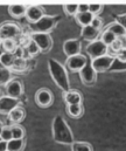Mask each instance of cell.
<instances>
[{
  "instance_id": "ee69618b",
  "label": "cell",
  "mask_w": 126,
  "mask_h": 151,
  "mask_svg": "<svg viewBox=\"0 0 126 151\" xmlns=\"http://www.w3.org/2000/svg\"><path fill=\"white\" fill-rule=\"evenodd\" d=\"M0 141H1V138H0Z\"/></svg>"
},
{
  "instance_id": "83f0119b",
  "label": "cell",
  "mask_w": 126,
  "mask_h": 151,
  "mask_svg": "<svg viewBox=\"0 0 126 151\" xmlns=\"http://www.w3.org/2000/svg\"><path fill=\"white\" fill-rule=\"evenodd\" d=\"M25 148L23 139H12L7 143V151H22Z\"/></svg>"
},
{
  "instance_id": "7402d4cb",
  "label": "cell",
  "mask_w": 126,
  "mask_h": 151,
  "mask_svg": "<svg viewBox=\"0 0 126 151\" xmlns=\"http://www.w3.org/2000/svg\"><path fill=\"white\" fill-rule=\"evenodd\" d=\"M1 46H2V48H4L5 52H7V53H13V54H15V52H16L18 48L20 47L18 40H14V39L2 40Z\"/></svg>"
},
{
  "instance_id": "74e56055",
  "label": "cell",
  "mask_w": 126,
  "mask_h": 151,
  "mask_svg": "<svg viewBox=\"0 0 126 151\" xmlns=\"http://www.w3.org/2000/svg\"><path fill=\"white\" fill-rule=\"evenodd\" d=\"M115 19H116V21H117V22H119L120 25H123V26L126 28V13L125 14L116 15V17H115Z\"/></svg>"
},
{
  "instance_id": "8d00e7d4",
  "label": "cell",
  "mask_w": 126,
  "mask_h": 151,
  "mask_svg": "<svg viewBox=\"0 0 126 151\" xmlns=\"http://www.w3.org/2000/svg\"><path fill=\"white\" fill-rule=\"evenodd\" d=\"M115 58H117V59H118V60H120V61L126 62V48L120 49V50L115 55Z\"/></svg>"
},
{
  "instance_id": "d590c367",
  "label": "cell",
  "mask_w": 126,
  "mask_h": 151,
  "mask_svg": "<svg viewBox=\"0 0 126 151\" xmlns=\"http://www.w3.org/2000/svg\"><path fill=\"white\" fill-rule=\"evenodd\" d=\"M91 26L95 27L96 29H99L100 31L102 27H103V20L99 17H95L93 20H92V22H91Z\"/></svg>"
},
{
  "instance_id": "30bf717a",
  "label": "cell",
  "mask_w": 126,
  "mask_h": 151,
  "mask_svg": "<svg viewBox=\"0 0 126 151\" xmlns=\"http://www.w3.org/2000/svg\"><path fill=\"white\" fill-rule=\"evenodd\" d=\"M53 93L49 89L41 88L35 94V103L41 108H48L53 103Z\"/></svg>"
},
{
  "instance_id": "ffe728a7",
  "label": "cell",
  "mask_w": 126,
  "mask_h": 151,
  "mask_svg": "<svg viewBox=\"0 0 126 151\" xmlns=\"http://www.w3.org/2000/svg\"><path fill=\"white\" fill-rule=\"evenodd\" d=\"M106 29H109L110 32H112L117 38L126 37V28L123 25H120L119 22H117V21H113V22L109 24L106 26Z\"/></svg>"
},
{
  "instance_id": "f35d334b",
  "label": "cell",
  "mask_w": 126,
  "mask_h": 151,
  "mask_svg": "<svg viewBox=\"0 0 126 151\" xmlns=\"http://www.w3.org/2000/svg\"><path fill=\"white\" fill-rule=\"evenodd\" d=\"M89 12V4H78V13Z\"/></svg>"
},
{
  "instance_id": "b9f144b4",
  "label": "cell",
  "mask_w": 126,
  "mask_h": 151,
  "mask_svg": "<svg viewBox=\"0 0 126 151\" xmlns=\"http://www.w3.org/2000/svg\"><path fill=\"white\" fill-rule=\"evenodd\" d=\"M1 42H2V40H1V38H0V45H1Z\"/></svg>"
},
{
  "instance_id": "3957f363",
  "label": "cell",
  "mask_w": 126,
  "mask_h": 151,
  "mask_svg": "<svg viewBox=\"0 0 126 151\" xmlns=\"http://www.w3.org/2000/svg\"><path fill=\"white\" fill-rule=\"evenodd\" d=\"M60 19H61V17H58V15H44L36 24L32 25L31 28L33 29L34 33H47V34H49L55 28V26L57 25Z\"/></svg>"
},
{
  "instance_id": "e0dca14e",
  "label": "cell",
  "mask_w": 126,
  "mask_h": 151,
  "mask_svg": "<svg viewBox=\"0 0 126 151\" xmlns=\"http://www.w3.org/2000/svg\"><path fill=\"white\" fill-rule=\"evenodd\" d=\"M27 5H21V4H14V5H9L8 6V12L9 14L15 18V19H20L22 17H26V12H27Z\"/></svg>"
},
{
  "instance_id": "8fae6325",
  "label": "cell",
  "mask_w": 126,
  "mask_h": 151,
  "mask_svg": "<svg viewBox=\"0 0 126 151\" xmlns=\"http://www.w3.org/2000/svg\"><path fill=\"white\" fill-rule=\"evenodd\" d=\"M81 49H82V43L77 39H70L64 41L63 43V52L67 55V58H71L81 54Z\"/></svg>"
},
{
  "instance_id": "ab89813d",
  "label": "cell",
  "mask_w": 126,
  "mask_h": 151,
  "mask_svg": "<svg viewBox=\"0 0 126 151\" xmlns=\"http://www.w3.org/2000/svg\"><path fill=\"white\" fill-rule=\"evenodd\" d=\"M0 151H7V142L0 141Z\"/></svg>"
},
{
  "instance_id": "1f68e13d",
  "label": "cell",
  "mask_w": 126,
  "mask_h": 151,
  "mask_svg": "<svg viewBox=\"0 0 126 151\" xmlns=\"http://www.w3.org/2000/svg\"><path fill=\"white\" fill-rule=\"evenodd\" d=\"M63 11L69 17H76L78 14V4H69L63 6Z\"/></svg>"
},
{
  "instance_id": "ba28073f",
  "label": "cell",
  "mask_w": 126,
  "mask_h": 151,
  "mask_svg": "<svg viewBox=\"0 0 126 151\" xmlns=\"http://www.w3.org/2000/svg\"><path fill=\"white\" fill-rule=\"evenodd\" d=\"M88 58L83 54H78L71 58H68L65 61V68L69 69L70 72H81L84 67L88 65Z\"/></svg>"
},
{
  "instance_id": "6da1fadb",
  "label": "cell",
  "mask_w": 126,
  "mask_h": 151,
  "mask_svg": "<svg viewBox=\"0 0 126 151\" xmlns=\"http://www.w3.org/2000/svg\"><path fill=\"white\" fill-rule=\"evenodd\" d=\"M48 69H49V73H50L53 81L61 90H63V93L70 90L69 75H68V72H67V68L64 65H62L56 59H49L48 60Z\"/></svg>"
},
{
  "instance_id": "2e32d148",
  "label": "cell",
  "mask_w": 126,
  "mask_h": 151,
  "mask_svg": "<svg viewBox=\"0 0 126 151\" xmlns=\"http://www.w3.org/2000/svg\"><path fill=\"white\" fill-rule=\"evenodd\" d=\"M63 99H64V102L67 103V106H70V104H82V94L77 90H68L64 93L63 95Z\"/></svg>"
},
{
  "instance_id": "484cf974",
  "label": "cell",
  "mask_w": 126,
  "mask_h": 151,
  "mask_svg": "<svg viewBox=\"0 0 126 151\" xmlns=\"http://www.w3.org/2000/svg\"><path fill=\"white\" fill-rule=\"evenodd\" d=\"M13 80V74L12 70L5 67L0 68V86H6L8 82Z\"/></svg>"
},
{
  "instance_id": "44dd1931",
  "label": "cell",
  "mask_w": 126,
  "mask_h": 151,
  "mask_svg": "<svg viewBox=\"0 0 126 151\" xmlns=\"http://www.w3.org/2000/svg\"><path fill=\"white\" fill-rule=\"evenodd\" d=\"M93 15L90 13V12H84V13H78L76 17H75V20L78 25H81L82 27H85V26H89L91 25L92 20H93Z\"/></svg>"
},
{
  "instance_id": "e575fe53",
  "label": "cell",
  "mask_w": 126,
  "mask_h": 151,
  "mask_svg": "<svg viewBox=\"0 0 126 151\" xmlns=\"http://www.w3.org/2000/svg\"><path fill=\"white\" fill-rule=\"evenodd\" d=\"M124 47H123V43H122V41H120V39H117L110 47H109V50H112L113 52V56L120 50V49H123Z\"/></svg>"
},
{
  "instance_id": "9c48e42d",
  "label": "cell",
  "mask_w": 126,
  "mask_h": 151,
  "mask_svg": "<svg viewBox=\"0 0 126 151\" xmlns=\"http://www.w3.org/2000/svg\"><path fill=\"white\" fill-rule=\"evenodd\" d=\"M5 89H6L7 96L16 99V100H19L23 94V84L21 81L16 80V78H13L11 82H8L5 86Z\"/></svg>"
},
{
  "instance_id": "ac0fdd59",
  "label": "cell",
  "mask_w": 126,
  "mask_h": 151,
  "mask_svg": "<svg viewBox=\"0 0 126 151\" xmlns=\"http://www.w3.org/2000/svg\"><path fill=\"white\" fill-rule=\"evenodd\" d=\"M25 110H23V108L22 107H16L15 109H13L11 113L7 115V117H8V119H9V122L12 123V125L13 124H19V123H21L22 121H23V118H25Z\"/></svg>"
},
{
  "instance_id": "7a4b0ae2",
  "label": "cell",
  "mask_w": 126,
  "mask_h": 151,
  "mask_svg": "<svg viewBox=\"0 0 126 151\" xmlns=\"http://www.w3.org/2000/svg\"><path fill=\"white\" fill-rule=\"evenodd\" d=\"M53 137L54 141L61 144H69L71 145L74 143V135L71 132V129L69 128L67 121L57 115L53 121Z\"/></svg>"
},
{
  "instance_id": "d6986e66",
  "label": "cell",
  "mask_w": 126,
  "mask_h": 151,
  "mask_svg": "<svg viewBox=\"0 0 126 151\" xmlns=\"http://www.w3.org/2000/svg\"><path fill=\"white\" fill-rule=\"evenodd\" d=\"M22 48H23V58L25 59H27V56H34L40 53V48L31 38L27 40L26 45L22 46Z\"/></svg>"
},
{
  "instance_id": "d4e9b609",
  "label": "cell",
  "mask_w": 126,
  "mask_h": 151,
  "mask_svg": "<svg viewBox=\"0 0 126 151\" xmlns=\"http://www.w3.org/2000/svg\"><path fill=\"white\" fill-rule=\"evenodd\" d=\"M117 37L112 33V32H110L109 29H104V31H102V34H100V38H99V40H102L107 47H110L116 40H117Z\"/></svg>"
},
{
  "instance_id": "f1b7e54d",
  "label": "cell",
  "mask_w": 126,
  "mask_h": 151,
  "mask_svg": "<svg viewBox=\"0 0 126 151\" xmlns=\"http://www.w3.org/2000/svg\"><path fill=\"white\" fill-rule=\"evenodd\" d=\"M71 151H93L91 144L86 142H74L71 144Z\"/></svg>"
},
{
  "instance_id": "5bb4252c",
  "label": "cell",
  "mask_w": 126,
  "mask_h": 151,
  "mask_svg": "<svg viewBox=\"0 0 126 151\" xmlns=\"http://www.w3.org/2000/svg\"><path fill=\"white\" fill-rule=\"evenodd\" d=\"M20 101L9 96H0V114L8 115L13 109L19 107Z\"/></svg>"
},
{
  "instance_id": "8992f818",
  "label": "cell",
  "mask_w": 126,
  "mask_h": 151,
  "mask_svg": "<svg viewBox=\"0 0 126 151\" xmlns=\"http://www.w3.org/2000/svg\"><path fill=\"white\" fill-rule=\"evenodd\" d=\"M113 61H115V56L111 54H106L100 58L91 60L90 63L97 73H104V72H110V68H111Z\"/></svg>"
},
{
  "instance_id": "603a6c76",
  "label": "cell",
  "mask_w": 126,
  "mask_h": 151,
  "mask_svg": "<svg viewBox=\"0 0 126 151\" xmlns=\"http://www.w3.org/2000/svg\"><path fill=\"white\" fill-rule=\"evenodd\" d=\"M15 60H16V55L13 54V53H7V52H5L4 55L0 58V62H1L2 67L8 68V69L12 68L13 63L15 62Z\"/></svg>"
},
{
  "instance_id": "f546056e",
  "label": "cell",
  "mask_w": 126,
  "mask_h": 151,
  "mask_svg": "<svg viewBox=\"0 0 126 151\" xmlns=\"http://www.w3.org/2000/svg\"><path fill=\"white\" fill-rule=\"evenodd\" d=\"M12 128V134L14 139H23L25 138V129L19 125V124H13L11 125Z\"/></svg>"
},
{
  "instance_id": "5b68a950",
  "label": "cell",
  "mask_w": 126,
  "mask_h": 151,
  "mask_svg": "<svg viewBox=\"0 0 126 151\" xmlns=\"http://www.w3.org/2000/svg\"><path fill=\"white\" fill-rule=\"evenodd\" d=\"M22 31L20 26L15 22H2L0 25V38L1 40H8V39H16L21 35Z\"/></svg>"
},
{
  "instance_id": "7c38bea8",
  "label": "cell",
  "mask_w": 126,
  "mask_h": 151,
  "mask_svg": "<svg viewBox=\"0 0 126 151\" xmlns=\"http://www.w3.org/2000/svg\"><path fill=\"white\" fill-rule=\"evenodd\" d=\"M80 77L84 86H93L97 81V72L92 68L91 63H88L80 72Z\"/></svg>"
},
{
  "instance_id": "4316f807",
  "label": "cell",
  "mask_w": 126,
  "mask_h": 151,
  "mask_svg": "<svg viewBox=\"0 0 126 151\" xmlns=\"http://www.w3.org/2000/svg\"><path fill=\"white\" fill-rule=\"evenodd\" d=\"M26 69H27V59L25 58H16L15 62L11 68L12 72H19V73H22Z\"/></svg>"
},
{
  "instance_id": "836d02e7",
  "label": "cell",
  "mask_w": 126,
  "mask_h": 151,
  "mask_svg": "<svg viewBox=\"0 0 126 151\" xmlns=\"http://www.w3.org/2000/svg\"><path fill=\"white\" fill-rule=\"evenodd\" d=\"M102 9H103V5L100 4H89V12L93 17H98L102 13Z\"/></svg>"
},
{
  "instance_id": "277c9868",
  "label": "cell",
  "mask_w": 126,
  "mask_h": 151,
  "mask_svg": "<svg viewBox=\"0 0 126 151\" xmlns=\"http://www.w3.org/2000/svg\"><path fill=\"white\" fill-rule=\"evenodd\" d=\"M85 52H86L88 56L91 60H93V59H97V58L109 54V47L102 40L98 39V40L89 42L85 47Z\"/></svg>"
},
{
  "instance_id": "d6a6232c",
  "label": "cell",
  "mask_w": 126,
  "mask_h": 151,
  "mask_svg": "<svg viewBox=\"0 0 126 151\" xmlns=\"http://www.w3.org/2000/svg\"><path fill=\"white\" fill-rule=\"evenodd\" d=\"M123 70H126V62L115 58V61L110 68V72H123Z\"/></svg>"
},
{
  "instance_id": "4fadbf2b",
  "label": "cell",
  "mask_w": 126,
  "mask_h": 151,
  "mask_svg": "<svg viewBox=\"0 0 126 151\" xmlns=\"http://www.w3.org/2000/svg\"><path fill=\"white\" fill-rule=\"evenodd\" d=\"M42 17H44L43 8L39 5H29L26 12V19L31 25L36 24Z\"/></svg>"
},
{
  "instance_id": "60d3db41",
  "label": "cell",
  "mask_w": 126,
  "mask_h": 151,
  "mask_svg": "<svg viewBox=\"0 0 126 151\" xmlns=\"http://www.w3.org/2000/svg\"><path fill=\"white\" fill-rule=\"evenodd\" d=\"M4 53H5V50H4V48H2V46L0 45V58L4 55Z\"/></svg>"
},
{
  "instance_id": "52a82bcc",
  "label": "cell",
  "mask_w": 126,
  "mask_h": 151,
  "mask_svg": "<svg viewBox=\"0 0 126 151\" xmlns=\"http://www.w3.org/2000/svg\"><path fill=\"white\" fill-rule=\"evenodd\" d=\"M31 39L38 45V47L40 48L41 53H47L53 47V39L50 37V34L47 33H34L32 32Z\"/></svg>"
},
{
  "instance_id": "4dcf8cb0",
  "label": "cell",
  "mask_w": 126,
  "mask_h": 151,
  "mask_svg": "<svg viewBox=\"0 0 126 151\" xmlns=\"http://www.w3.org/2000/svg\"><path fill=\"white\" fill-rule=\"evenodd\" d=\"M0 138H1V141L7 142V143H8L9 141H12V139H13L12 128L8 127V125H4L2 129H1V131H0Z\"/></svg>"
},
{
  "instance_id": "cb8c5ba5",
  "label": "cell",
  "mask_w": 126,
  "mask_h": 151,
  "mask_svg": "<svg viewBox=\"0 0 126 151\" xmlns=\"http://www.w3.org/2000/svg\"><path fill=\"white\" fill-rule=\"evenodd\" d=\"M83 106L82 104H70L67 106V113L73 118H80L83 115Z\"/></svg>"
},
{
  "instance_id": "9a60e30c",
  "label": "cell",
  "mask_w": 126,
  "mask_h": 151,
  "mask_svg": "<svg viewBox=\"0 0 126 151\" xmlns=\"http://www.w3.org/2000/svg\"><path fill=\"white\" fill-rule=\"evenodd\" d=\"M100 34H102V31L99 29H96L95 27H92L91 25L89 26H85L82 27V32H81V35L84 40L91 42V41H95V40H98L100 38Z\"/></svg>"
},
{
  "instance_id": "7bdbcfd3",
  "label": "cell",
  "mask_w": 126,
  "mask_h": 151,
  "mask_svg": "<svg viewBox=\"0 0 126 151\" xmlns=\"http://www.w3.org/2000/svg\"><path fill=\"white\" fill-rule=\"evenodd\" d=\"M1 67H2V65H1V62H0V68H1Z\"/></svg>"
}]
</instances>
